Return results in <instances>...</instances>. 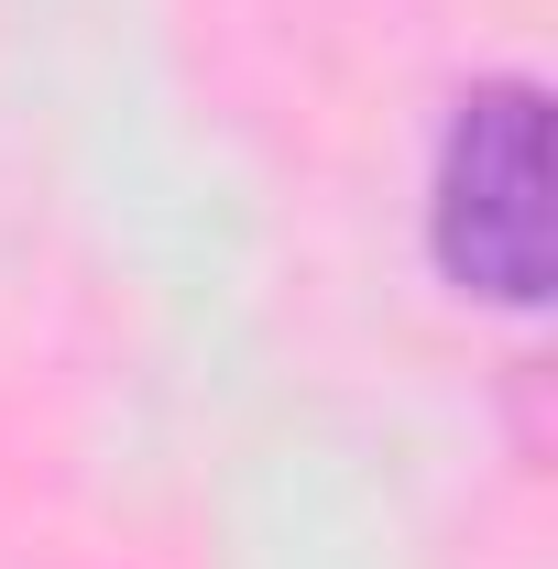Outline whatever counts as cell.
<instances>
[{"mask_svg": "<svg viewBox=\"0 0 558 569\" xmlns=\"http://www.w3.org/2000/svg\"><path fill=\"white\" fill-rule=\"evenodd\" d=\"M438 274L482 307L548 296V99L526 77H492L460 99L438 142V198H427Z\"/></svg>", "mask_w": 558, "mask_h": 569, "instance_id": "obj_1", "label": "cell"}]
</instances>
